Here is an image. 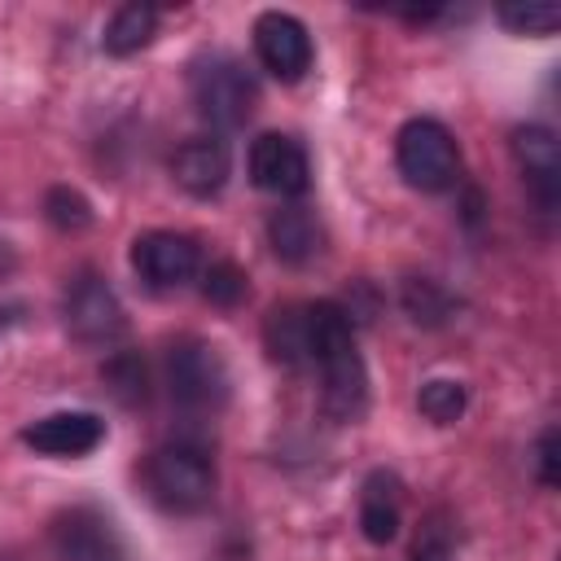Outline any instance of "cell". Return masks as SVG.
<instances>
[{
	"label": "cell",
	"mask_w": 561,
	"mask_h": 561,
	"mask_svg": "<svg viewBox=\"0 0 561 561\" xmlns=\"http://www.w3.org/2000/svg\"><path fill=\"white\" fill-rule=\"evenodd\" d=\"M254 53L263 70L280 83H298L311 70V35L294 13L267 9L254 18Z\"/></svg>",
	"instance_id": "cell-9"
},
{
	"label": "cell",
	"mask_w": 561,
	"mask_h": 561,
	"mask_svg": "<svg viewBox=\"0 0 561 561\" xmlns=\"http://www.w3.org/2000/svg\"><path fill=\"white\" fill-rule=\"evenodd\" d=\"M399 302H403V311H408L416 324H425V329L447 324V320L456 316V298H451L438 280H430V276H408L403 289H399Z\"/></svg>",
	"instance_id": "cell-18"
},
{
	"label": "cell",
	"mask_w": 561,
	"mask_h": 561,
	"mask_svg": "<svg viewBox=\"0 0 561 561\" xmlns=\"http://www.w3.org/2000/svg\"><path fill=\"white\" fill-rule=\"evenodd\" d=\"M267 245L280 263L302 267L324 250V228L307 206H280L267 219Z\"/></svg>",
	"instance_id": "cell-15"
},
{
	"label": "cell",
	"mask_w": 561,
	"mask_h": 561,
	"mask_svg": "<svg viewBox=\"0 0 561 561\" xmlns=\"http://www.w3.org/2000/svg\"><path fill=\"white\" fill-rule=\"evenodd\" d=\"M228 171H232V153L219 136H188L175 153H171V175L184 193L193 197H210L228 184Z\"/></svg>",
	"instance_id": "cell-13"
},
{
	"label": "cell",
	"mask_w": 561,
	"mask_h": 561,
	"mask_svg": "<svg viewBox=\"0 0 561 561\" xmlns=\"http://www.w3.org/2000/svg\"><path fill=\"white\" fill-rule=\"evenodd\" d=\"M557 447H561V434H557V425H548L543 434H539V443H535V469H539V482L543 486H557L561 482V456H557Z\"/></svg>",
	"instance_id": "cell-25"
},
{
	"label": "cell",
	"mask_w": 561,
	"mask_h": 561,
	"mask_svg": "<svg viewBox=\"0 0 561 561\" xmlns=\"http://www.w3.org/2000/svg\"><path fill=\"white\" fill-rule=\"evenodd\" d=\"M263 342H267V355L276 364L302 368L307 364V302L272 307L263 320Z\"/></svg>",
	"instance_id": "cell-16"
},
{
	"label": "cell",
	"mask_w": 561,
	"mask_h": 561,
	"mask_svg": "<svg viewBox=\"0 0 561 561\" xmlns=\"http://www.w3.org/2000/svg\"><path fill=\"white\" fill-rule=\"evenodd\" d=\"M61 316L66 329L83 342V346H114L127 333V316L118 294L96 276V272H79L66 294H61Z\"/></svg>",
	"instance_id": "cell-6"
},
{
	"label": "cell",
	"mask_w": 561,
	"mask_h": 561,
	"mask_svg": "<svg viewBox=\"0 0 561 561\" xmlns=\"http://www.w3.org/2000/svg\"><path fill=\"white\" fill-rule=\"evenodd\" d=\"M495 18L513 31V35H552L561 26V9L548 0H526V4H500Z\"/></svg>",
	"instance_id": "cell-22"
},
{
	"label": "cell",
	"mask_w": 561,
	"mask_h": 561,
	"mask_svg": "<svg viewBox=\"0 0 561 561\" xmlns=\"http://www.w3.org/2000/svg\"><path fill=\"white\" fill-rule=\"evenodd\" d=\"M105 381H110V390L123 399V403H136V399H145V364H140V355H114L110 364H105Z\"/></svg>",
	"instance_id": "cell-24"
},
{
	"label": "cell",
	"mask_w": 561,
	"mask_h": 561,
	"mask_svg": "<svg viewBox=\"0 0 561 561\" xmlns=\"http://www.w3.org/2000/svg\"><path fill=\"white\" fill-rule=\"evenodd\" d=\"M145 491L167 513H197L215 500V460L197 443H167L145 456Z\"/></svg>",
	"instance_id": "cell-2"
},
{
	"label": "cell",
	"mask_w": 561,
	"mask_h": 561,
	"mask_svg": "<svg viewBox=\"0 0 561 561\" xmlns=\"http://www.w3.org/2000/svg\"><path fill=\"white\" fill-rule=\"evenodd\" d=\"M48 543L57 561H127V548L114 522L96 508H66L48 526Z\"/></svg>",
	"instance_id": "cell-8"
},
{
	"label": "cell",
	"mask_w": 561,
	"mask_h": 561,
	"mask_svg": "<svg viewBox=\"0 0 561 561\" xmlns=\"http://www.w3.org/2000/svg\"><path fill=\"white\" fill-rule=\"evenodd\" d=\"M228 364L224 355L202 342V337H184L171 346L167 355V390L180 408L188 412H219L228 403Z\"/></svg>",
	"instance_id": "cell-5"
},
{
	"label": "cell",
	"mask_w": 561,
	"mask_h": 561,
	"mask_svg": "<svg viewBox=\"0 0 561 561\" xmlns=\"http://www.w3.org/2000/svg\"><path fill=\"white\" fill-rule=\"evenodd\" d=\"M197 276H202V298L215 302V307H241L250 298V276L228 259L206 263Z\"/></svg>",
	"instance_id": "cell-19"
},
{
	"label": "cell",
	"mask_w": 561,
	"mask_h": 561,
	"mask_svg": "<svg viewBox=\"0 0 561 561\" xmlns=\"http://www.w3.org/2000/svg\"><path fill=\"white\" fill-rule=\"evenodd\" d=\"M250 180L272 197H302L311 188V162L302 140L285 131H263L250 145Z\"/></svg>",
	"instance_id": "cell-10"
},
{
	"label": "cell",
	"mask_w": 561,
	"mask_h": 561,
	"mask_svg": "<svg viewBox=\"0 0 561 561\" xmlns=\"http://www.w3.org/2000/svg\"><path fill=\"white\" fill-rule=\"evenodd\" d=\"M153 35H158V9L136 0V4L114 9V18L105 22V35H101V48H105L110 57H131V53H140Z\"/></svg>",
	"instance_id": "cell-17"
},
{
	"label": "cell",
	"mask_w": 561,
	"mask_h": 561,
	"mask_svg": "<svg viewBox=\"0 0 561 561\" xmlns=\"http://www.w3.org/2000/svg\"><path fill=\"white\" fill-rule=\"evenodd\" d=\"M408 557L412 561H451L456 557V522L443 508L425 513V522L416 526V539H412V552Z\"/></svg>",
	"instance_id": "cell-21"
},
{
	"label": "cell",
	"mask_w": 561,
	"mask_h": 561,
	"mask_svg": "<svg viewBox=\"0 0 561 561\" xmlns=\"http://www.w3.org/2000/svg\"><path fill=\"white\" fill-rule=\"evenodd\" d=\"M307 364L320 368V408L333 421H359L368 408V368L342 302H307Z\"/></svg>",
	"instance_id": "cell-1"
},
{
	"label": "cell",
	"mask_w": 561,
	"mask_h": 561,
	"mask_svg": "<svg viewBox=\"0 0 561 561\" xmlns=\"http://www.w3.org/2000/svg\"><path fill=\"white\" fill-rule=\"evenodd\" d=\"M403 526V486L390 469H373L359 491V530L368 543L386 548Z\"/></svg>",
	"instance_id": "cell-14"
},
{
	"label": "cell",
	"mask_w": 561,
	"mask_h": 561,
	"mask_svg": "<svg viewBox=\"0 0 561 561\" xmlns=\"http://www.w3.org/2000/svg\"><path fill=\"white\" fill-rule=\"evenodd\" d=\"M513 158L535 193V202L543 210H557V193H561V149H557V136L539 123L530 127H517L513 131Z\"/></svg>",
	"instance_id": "cell-12"
},
{
	"label": "cell",
	"mask_w": 561,
	"mask_h": 561,
	"mask_svg": "<svg viewBox=\"0 0 561 561\" xmlns=\"http://www.w3.org/2000/svg\"><path fill=\"white\" fill-rule=\"evenodd\" d=\"M188 88H193L197 114L215 131H237L259 105V83L245 70V61L232 53H206L188 75Z\"/></svg>",
	"instance_id": "cell-3"
},
{
	"label": "cell",
	"mask_w": 561,
	"mask_h": 561,
	"mask_svg": "<svg viewBox=\"0 0 561 561\" xmlns=\"http://www.w3.org/2000/svg\"><path fill=\"white\" fill-rule=\"evenodd\" d=\"M131 267L153 289H180V285L197 280V272H202V245L188 232L153 228V232H140L131 241Z\"/></svg>",
	"instance_id": "cell-7"
},
{
	"label": "cell",
	"mask_w": 561,
	"mask_h": 561,
	"mask_svg": "<svg viewBox=\"0 0 561 561\" xmlns=\"http://www.w3.org/2000/svg\"><path fill=\"white\" fill-rule=\"evenodd\" d=\"M44 210H48V219H53L57 228H66V232H79V228L92 224V206H88V197H83L79 188H70V184L48 188Z\"/></svg>",
	"instance_id": "cell-23"
},
{
	"label": "cell",
	"mask_w": 561,
	"mask_h": 561,
	"mask_svg": "<svg viewBox=\"0 0 561 561\" xmlns=\"http://www.w3.org/2000/svg\"><path fill=\"white\" fill-rule=\"evenodd\" d=\"M465 403H469V394H465V386L451 381V377H434V381H425V386L416 390V408H421V416L434 421V425L460 421Z\"/></svg>",
	"instance_id": "cell-20"
},
{
	"label": "cell",
	"mask_w": 561,
	"mask_h": 561,
	"mask_svg": "<svg viewBox=\"0 0 561 561\" xmlns=\"http://www.w3.org/2000/svg\"><path fill=\"white\" fill-rule=\"evenodd\" d=\"M394 162L421 193H447L460 180V145L438 118H408L394 136Z\"/></svg>",
	"instance_id": "cell-4"
},
{
	"label": "cell",
	"mask_w": 561,
	"mask_h": 561,
	"mask_svg": "<svg viewBox=\"0 0 561 561\" xmlns=\"http://www.w3.org/2000/svg\"><path fill=\"white\" fill-rule=\"evenodd\" d=\"M22 443L39 456H88L105 443V421L96 412H53L22 425Z\"/></svg>",
	"instance_id": "cell-11"
}]
</instances>
